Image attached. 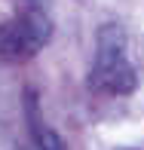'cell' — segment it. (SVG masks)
Instances as JSON below:
<instances>
[{
    "mask_svg": "<svg viewBox=\"0 0 144 150\" xmlns=\"http://www.w3.org/2000/svg\"><path fill=\"white\" fill-rule=\"evenodd\" d=\"M135 83H138L135 67L126 58V34L120 25H104L98 31V46H95L92 86L111 95H129Z\"/></svg>",
    "mask_w": 144,
    "mask_h": 150,
    "instance_id": "obj_1",
    "label": "cell"
},
{
    "mask_svg": "<svg viewBox=\"0 0 144 150\" xmlns=\"http://www.w3.org/2000/svg\"><path fill=\"white\" fill-rule=\"evenodd\" d=\"M49 22L40 9H28L22 16L9 18L0 25V58L3 61H25L37 55L46 43H49Z\"/></svg>",
    "mask_w": 144,
    "mask_h": 150,
    "instance_id": "obj_2",
    "label": "cell"
},
{
    "mask_svg": "<svg viewBox=\"0 0 144 150\" xmlns=\"http://www.w3.org/2000/svg\"><path fill=\"white\" fill-rule=\"evenodd\" d=\"M31 126H34V141H37V150H65V141L58 138V132L40 122L37 107H31Z\"/></svg>",
    "mask_w": 144,
    "mask_h": 150,
    "instance_id": "obj_3",
    "label": "cell"
}]
</instances>
